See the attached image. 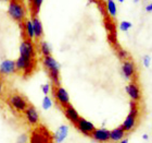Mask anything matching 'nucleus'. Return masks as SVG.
Masks as SVG:
<instances>
[{
    "instance_id": "nucleus-1",
    "label": "nucleus",
    "mask_w": 152,
    "mask_h": 143,
    "mask_svg": "<svg viewBox=\"0 0 152 143\" xmlns=\"http://www.w3.org/2000/svg\"><path fill=\"white\" fill-rule=\"evenodd\" d=\"M53 141L52 134L49 132V130L45 126L38 124L31 132L29 143H52Z\"/></svg>"
},
{
    "instance_id": "nucleus-2",
    "label": "nucleus",
    "mask_w": 152,
    "mask_h": 143,
    "mask_svg": "<svg viewBox=\"0 0 152 143\" xmlns=\"http://www.w3.org/2000/svg\"><path fill=\"white\" fill-rule=\"evenodd\" d=\"M138 118H139V107L137 105L136 102H130V108H129V113L127 115V117L125 118L123 124H122V128H123L125 132H130L135 129L137 124V121H138Z\"/></svg>"
},
{
    "instance_id": "nucleus-3",
    "label": "nucleus",
    "mask_w": 152,
    "mask_h": 143,
    "mask_svg": "<svg viewBox=\"0 0 152 143\" xmlns=\"http://www.w3.org/2000/svg\"><path fill=\"white\" fill-rule=\"evenodd\" d=\"M8 13L10 18L16 22H23L26 18V9L22 3L18 0H11L9 2Z\"/></svg>"
},
{
    "instance_id": "nucleus-4",
    "label": "nucleus",
    "mask_w": 152,
    "mask_h": 143,
    "mask_svg": "<svg viewBox=\"0 0 152 143\" xmlns=\"http://www.w3.org/2000/svg\"><path fill=\"white\" fill-rule=\"evenodd\" d=\"M8 104L11 106L13 110H15L19 114H23L29 106L27 99L20 93H13L12 95H10L8 99Z\"/></svg>"
},
{
    "instance_id": "nucleus-5",
    "label": "nucleus",
    "mask_w": 152,
    "mask_h": 143,
    "mask_svg": "<svg viewBox=\"0 0 152 143\" xmlns=\"http://www.w3.org/2000/svg\"><path fill=\"white\" fill-rule=\"evenodd\" d=\"M15 64H16V71L23 72L25 76L32 74L34 68L36 67L35 59H28V58L22 57V56H20L18 58V60H15Z\"/></svg>"
},
{
    "instance_id": "nucleus-6",
    "label": "nucleus",
    "mask_w": 152,
    "mask_h": 143,
    "mask_svg": "<svg viewBox=\"0 0 152 143\" xmlns=\"http://www.w3.org/2000/svg\"><path fill=\"white\" fill-rule=\"evenodd\" d=\"M20 56L22 57H26L28 59H35L36 57V50L35 46L33 44V41L28 38L23 39L21 45H20Z\"/></svg>"
},
{
    "instance_id": "nucleus-7",
    "label": "nucleus",
    "mask_w": 152,
    "mask_h": 143,
    "mask_svg": "<svg viewBox=\"0 0 152 143\" xmlns=\"http://www.w3.org/2000/svg\"><path fill=\"white\" fill-rule=\"evenodd\" d=\"M53 96L57 103L61 107L63 108L65 106H67L70 104V96H69V93L64 87L62 86H54V91H53Z\"/></svg>"
},
{
    "instance_id": "nucleus-8",
    "label": "nucleus",
    "mask_w": 152,
    "mask_h": 143,
    "mask_svg": "<svg viewBox=\"0 0 152 143\" xmlns=\"http://www.w3.org/2000/svg\"><path fill=\"white\" fill-rule=\"evenodd\" d=\"M23 116L25 118V120L27 121V124L32 127H37L39 124V121H40V117H39V114H38L37 109L33 105L29 104V106L26 108V110L23 113Z\"/></svg>"
},
{
    "instance_id": "nucleus-9",
    "label": "nucleus",
    "mask_w": 152,
    "mask_h": 143,
    "mask_svg": "<svg viewBox=\"0 0 152 143\" xmlns=\"http://www.w3.org/2000/svg\"><path fill=\"white\" fill-rule=\"evenodd\" d=\"M75 127L79 132H82L84 136H87V137H91V133L96 129L95 124L83 117L79 118V120L77 121V124H75Z\"/></svg>"
},
{
    "instance_id": "nucleus-10",
    "label": "nucleus",
    "mask_w": 152,
    "mask_h": 143,
    "mask_svg": "<svg viewBox=\"0 0 152 143\" xmlns=\"http://www.w3.org/2000/svg\"><path fill=\"white\" fill-rule=\"evenodd\" d=\"M122 73L125 76V79L132 81L136 74V66L134 64V61H132L130 59L122 61Z\"/></svg>"
},
{
    "instance_id": "nucleus-11",
    "label": "nucleus",
    "mask_w": 152,
    "mask_h": 143,
    "mask_svg": "<svg viewBox=\"0 0 152 143\" xmlns=\"http://www.w3.org/2000/svg\"><path fill=\"white\" fill-rule=\"evenodd\" d=\"M125 90H126L127 95L129 96L130 99H132L133 102H136V103L139 102L140 99H141V91H140L139 85H138L135 81L130 82L128 85H126Z\"/></svg>"
},
{
    "instance_id": "nucleus-12",
    "label": "nucleus",
    "mask_w": 152,
    "mask_h": 143,
    "mask_svg": "<svg viewBox=\"0 0 152 143\" xmlns=\"http://www.w3.org/2000/svg\"><path fill=\"white\" fill-rule=\"evenodd\" d=\"M16 72L15 61L11 59H4L0 64V73L3 76H10Z\"/></svg>"
},
{
    "instance_id": "nucleus-13",
    "label": "nucleus",
    "mask_w": 152,
    "mask_h": 143,
    "mask_svg": "<svg viewBox=\"0 0 152 143\" xmlns=\"http://www.w3.org/2000/svg\"><path fill=\"white\" fill-rule=\"evenodd\" d=\"M91 138L97 142L105 143L110 141V130L104 128H99L95 129V131L91 133Z\"/></svg>"
},
{
    "instance_id": "nucleus-14",
    "label": "nucleus",
    "mask_w": 152,
    "mask_h": 143,
    "mask_svg": "<svg viewBox=\"0 0 152 143\" xmlns=\"http://www.w3.org/2000/svg\"><path fill=\"white\" fill-rule=\"evenodd\" d=\"M62 109H63V113H64V115H65V117H66L67 120L70 121V122H72V124L75 126V124H77V121L79 120L80 116H79V114L77 113V110L73 107V105L69 104V105L63 107Z\"/></svg>"
},
{
    "instance_id": "nucleus-15",
    "label": "nucleus",
    "mask_w": 152,
    "mask_h": 143,
    "mask_svg": "<svg viewBox=\"0 0 152 143\" xmlns=\"http://www.w3.org/2000/svg\"><path fill=\"white\" fill-rule=\"evenodd\" d=\"M42 64L48 72H60V64L52 56L42 58Z\"/></svg>"
},
{
    "instance_id": "nucleus-16",
    "label": "nucleus",
    "mask_w": 152,
    "mask_h": 143,
    "mask_svg": "<svg viewBox=\"0 0 152 143\" xmlns=\"http://www.w3.org/2000/svg\"><path fill=\"white\" fill-rule=\"evenodd\" d=\"M67 134H69V127L63 124L58 128V130L56 131V133L53 134V140L56 143H62L65 139H66Z\"/></svg>"
},
{
    "instance_id": "nucleus-17",
    "label": "nucleus",
    "mask_w": 152,
    "mask_h": 143,
    "mask_svg": "<svg viewBox=\"0 0 152 143\" xmlns=\"http://www.w3.org/2000/svg\"><path fill=\"white\" fill-rule=\"evenodd\" d=\"M125 134H126V132L122 128V126L114 128L113 130L110 131V141L111 142H120L124 139Z\"/></svg>"
},
{
    "instance_id": "nucleus-18",
    "label": "nucleus",
    "mask_w": 152,
    "mask_h": 143,
    "mask_svg": "<svg viewBox=\"0 0 152 143\" xmlns=\"http://www.w3.org/2000/svg\"><path fill=\"white\" fill-rule=\"evenodd\" d=\"M32 23H33V27H34L35 37L41 38V36H42V34H44V27H42V24H41L40 20L38 19L35 14H34L32 18Z\"/></svg>"
},
{
    "instance_id": "nucleus-19",
    "label": "nucleus",
    "mask_w": 152,
    "mask_h": 143,
    "mask_svg": "<svg viewBox=\"0 0 152 143\" xmlns=\"http://www.w3.org/2000/svg\"><path fill=\"white\" fill-rule=\"evenodd\" d=\"M24 32L27 35V38L32 41L35 37V33H34V27H33L32 19H25L24 20Z\"/></svg>"
},
{
    "instance_id": "nucleus-20",
    "label": "nucleus",
    "mask_w": 152,
    "mask_h": 143,
    "mask_svg": "<svg viewBox=\"0 0 152 143\" xmlns=\"http://www.w3.org/2000/svg\"><path fill=\"white\" fill-rule=\"evenodd\" d=\"M105 7H107V11H108V14L111 18L116 16L117 13V7L116 3L114 0H107V3H105Z\"/></svg>"
},
{
    "instance_id": "nucleus-21",
    "label": "nucleus",
    "mask_w": 152,
    "mask_h": 143,
    "mask_svg": "<svg viewBox=\"0 0 152 143\" xmlns=\"http://www.w3.org/2000/svg\"><path fill=\"white\" fill-rule=\"evenodd\" d=\"M39 49H40V53L44 57L51 56V47H50V45L48 44L46 41H40V44H39Z\"/></svg>"
},
{
    "instance_id": "nucleus-22",
    "label": "nucleus",
    "mask_w": 152,
    "mask_h": 143,
    "mask_svg": "<svg viewBox=\"0 0 152 143\" xmlns=\"http://www.w3.org/2000/svg\"><path fill=\"white\" fill-rule=\"evenodd\" d=\"M42 2H44V0H32V1H31V6H32L33 12L34 13L39 12Z\"/></svg>"
},
{
    "instance_id": "nucleus-23",
    "label": "nucleus",
    "mask_w": 152,
    "mask_h": 143,
    "mask_svg": "<svg viewBox=\"0 0 152 143\" xmlns=\"http://www.w3.org/2000/svg\"><path fill=\"white\" fill-rule=\"evenodd\" d=\"M117 56H118V58H120L122 61L127 60V59L129 58V54H128L125 49H123V48H121V47H117Z\"/></svg>"
},
{
    "instance_id": "nucleus-24",
    "label": "nucleus",
    "mask_w": 152,
    "mask_h": 143,
    "mask_svg": "<svg viewBox=\"0 0 152 143\" xmlns=\"http://www.w3.org/2000/svg\"><path fill=\"white\" fill-rule=\"evenodd\" d=\"M51 106H52V101H51V99L49 96L46 95L44 97V99H42V108L48 110L49 108H51Z\"/></svg>"
},
{
    "instance_id": "nucleus-25",
    "label": "nucleus",
    "mask_w": 152,
    "mask_h": 143,
    "mask_svg": "<svg viewBox=\"0 0 152 143\" xmlns=\"http://www.w3.org/2000/svg\"><path fill=\"white\" fill-rule=\"evenodd\" d=\"M28 140H29L28 134H27V133H22V134H20L19 137H18L15 143H28Z\"/></svg>"
},
{
    "instance_id": "nucleus-26",
    "label": "nucleus",
    "mask_w": 152,
    "mask_h": 143,
    "mask_svg": "<svg viewBox=\"0 0 152 143\" xmlns=\"http://www.w3.org/2000/svg\"><path fill=\"white\" fill-rule=\"evenodd\" d=\"M132 26L133 25H132L130 22H128V21H123V22H121V24H120V30L123 31V32H126V31H128Z\"/></svg>"
},
{
    "instance_id": "nucleus-27",
    "label": "nucleus",
    "mask_w": 152,
    "mask_h": 143,
    "mask_svg": "<svg viewBox=\"0 0 152 143\" xmlns=\"http://www.w3.org/2000/svg\"><path fill=\"white\" fill-rule=\"evenodd\" d=\"M105 26H107V29H108V31H109V34L115 33V26H114V23L112 22L111 20L105 21Z\"/></svg>"
},
{
    "instance_id": "nucleus-28",
    "label": "nucleus",
    "mask_w": 152,
    "mask_h": 143,
    "mask_svg": "<svg viewBox=\"0 0 152 143\" xmlns=\"http://www.w3.org/2000/svg\"><path fill=\"white\" fill-rule=\"evenodd\" d=\"M41 91H42V93H44L45 95H48L49 92H50V84H49V83L42 84V85H41Z\"/></svg>"
},
{
    "instance_id": "nucleus-29",
    "label": "nucleus",
    "mask_w": 152,
    "mask_h": 143,
    "mask_svg": "<svg viewBox=\"0 0 152 143\" xmlns=\"http://www.w3.org/2000/svg\"><path fill=\"white\" fill-rule=\"evenodd\" d=\"M142 61H143V66H145L146 68H148L150 66V62H151V57L148 56V55H146V56L143 57Z\"/></svg>"
},
{
    "instance_id": "nucleus-30",
    "label": "nucleus",
    "mask_w": 152,
    "mask_h": 143,
    "mask_svg": "<svg viewBox=\"0 0 152 143\" xmlns=\"http://www.w3.org/2000/svg\"><path fill=\"white\" fill-rule=\"evenodd\" d=\"M146 10L148 11V12H152V2L149 3V4L146 7Z\"/></svg>"
},
{
    "instance_id": "nucleus-31",
    "label": "nucleus",
    "mask_w": 152,
    "mask_h": 143,
    "mask_svg": "<svg viewBox=\"0 0 152 143\" xmlns=\"http://www.w3.org/2000/svg\"><path fill=\"white\" fill-rule=\"evenodd\" d=\"M3 93V82L0 80V95H2Z\"/></svg>"
},
{
    "instance_id": "nucleus-32",
    "label": "nucleus",
    "mask_w": 152,
    "mask_h": 143,
    "mask_svg": "<svg viewBox=\"0 0 152 143\" xmlns=\"http://www.w3.org/2000/svg\"><path fill=\"white\" fill-rule=\"evenodd\" d=\"M142 139H143V140H148V139H149V136H148V134H143Z\"/></svg>"
},
{
    "instance_id": "nucleus-33",
    "label": "nucleus",
    "mask_w": 152,
    "mask_h": 143,
    "mask_svg": "<svg viewBox=\"0 0 152 143\" xmlns=\"http://www.w3.org/2000/svg\"><path fill=\"white\" fill-rule=\"evenodd\" d=\"M118 143H128V139H123V140L120 141Z\"/></svg>"
},
{
    "instance_id": "nucleus-34",
    "label": "nucleus",
    "mask_w": 152,
    "mask_h": 143,
    "mask_svg": "<svg viewBox=\"0 0 152 143\" xmlns=\"http://www.w3.org/2000/svg\"><path fill=\"white\" fill-rule=\"evenodd\" d=\"M138 1H139V0H134V2H135V3H137Z\"/></svg>"
},
{
    "instance_id": "nucleus-35",
    "label": "nucleus",
    "mask_w": 152,
    "mask_h": 143,
    "mask_svg": "<svg viewBox=\"0 0 152 143\" xmlns=\"http://www.w3.org/2000/svg\"><path fill=\"white\" fill-rule=\"evenodd\" d=\"M117 1H120V2H124V0H117Z\"/></svg>"
},
{
    "instance_id": "nucleus-36",
    "label": "nucleus",
    "mask_w": 152,
    "mask_h": 143,
    "mask_svg": "<svg viewBox=\"0 0 152 143\" xmlns=\"http://www.w3.org/2000/svg\"><path fill=\"white\" fill-rule=\"evenodd\" d=\"M2 1H9V2H10V1H11V0H2Z\"/></svg>"
},
{
    "instance_id": "nucleus-37",
    "label": "nucleus",
    "mask_w": 152,
    "mask_h": 143,
    "mask_svg": "<svg viewBox=\"0 0 152 143\" xmlns=\"http://www.w3.org/2000/svg\"><path fill=\"white\" fill-rule=\"evenodd\" d=\"M31 1H32V0H29V2H31Z\"/></svg>"
}]
</instances>
